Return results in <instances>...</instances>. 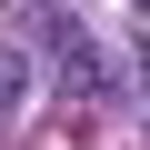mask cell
Returning a JSON list of instances; mask_svg holds the SVG:
<instances>
[{
    "label": "cell",
    "mask_w": 150,
    "mask_h": 150,
    "mask_svg": "<svg viewBox=\"0 0 150 150\" xmlns=\"http://www.w3.org/2000/svg\"><path fill=\"white\" fill-rule=\"evenodd\" d=\"M20 90H30V60H20L10 40H0V110H20Z\"/></svg>",
    "instance_id": "obj_1"
},
{
    "label": "cell",
    "mask_w": 150,
    "mask_h": 150,
    "mask_svg": "<svg viewBox=\"0 0 150 150\" xmlns=\"http://www.w3.org/2000/svg\"><path fill=\"white\" fill-rule=\"evenodd\" d=\"M140 80H150V40H140Z\"/></svg>",
    "instance_id": "obj_2"
}]
</instances>
